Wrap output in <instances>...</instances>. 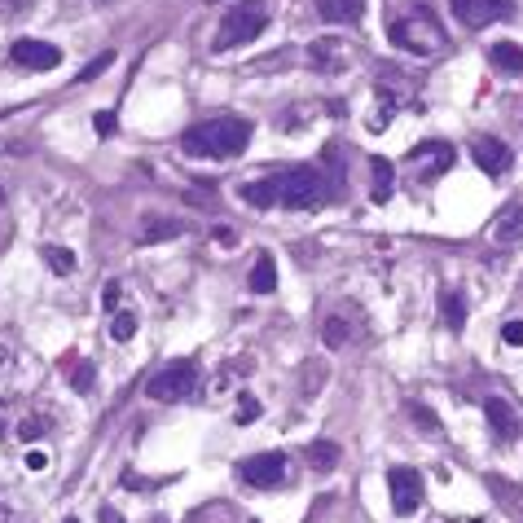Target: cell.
Here are the masks:
<instances>
[{"label": "cell", "instance_id": "obj_20", "mask_svg": "<svg viewBox=\"0 0 523 523\" xmlns=\"http://www.w3.org/2000/svg\"><path fill=\"white\" fill-rule=\"evenodd\" d=\"M62 374H70V388L79 396L93 392V383H98V374H93V365L89 360H75V357H62Z\"/></svg>", "mask_w": 523, "mask_h": 523}, {"label": "cell", "instance_id": "obj_33", "mask_svg": "<svg viewBox=\"0 0 523 523\" xmlns=\"http://www.w3.org/2000/svg\"><path fill=\"white\" fill-rule=\"evenodd\" d=\"M101 308H106V313H115V308H119V282H110V286H106V294H101Z\"/></svg>", "mask_w": 523, "mask_h": 523}, {"label": "cell", "instance_id": "obj_17", "mask_svg": "<svg viewBox=\"0 0 523 523\" xmlns=\"http://www.w3.org/2000/svg\"><path fill=\"white\" fill-rule=\"evenodd\" d=\"M339 458H343V453H339L334 440H313V444H308V466H313L317 475H330V471L339 466Z\"/></svg>", "mask_w": 523, "mask_h": 523}, {"label": "cell", "instance_id": "obj_8", "mask_svg": "<svg viewBox=\"0 0 523 523\" xmlns=\"http://www.w3.org/2000/svg\"><path fill=\"white\" fill-rule=\"evenodd\" d=\"M388 492H392V510L396 515H418L423 506V475L414 466H392L388 471Z\"/></svg>", "mask_w": 523, "mask_h": 523}, {"label": "cell", "instance_id": "obj_14", "mask_svg": "<svg viewBox=\"0 0 523 523\" xmlns=\"http://www.w3.org/2000/svg\"><path fill=\"white\" fill-rule=\"evenodd\" d=\"M492 242H497V247H515V242H523V202H510V207L497 211V220H492Z\"/></svg>", "mask_w": 523, "mask_h": 523}, {"label": "cell", "instance_id": "obj_35", "mask_svg": "<svg viewBox=\"0 0 523 523\" xmlns=\"http://www.w3.org/2000/svg\"><path fill=\"white\" fill-rule=\"evenodd\" d=\"M49 466V453H40V449H27V471H44Z\"/></svg>", "mask_w": 523, "mask_h": 523}, {"label": "cell", "instance_id": "obj_10", "mask_svg": "<svg viewBox=\"0 0 523 523\" xmlns=\"http://www.w3.org/2000/svg\"><path fill=\"white\" fill-rule=\"evenodd\" d=\"M9 58H14V66H23V70H58V66H62V49L49 44V40H14Z\"/></svg>", "mask_w": 523, "mask_h": 523}, {"label": "cell", "instance_id": "obj_13", "mask_svg": "<svg viewBox=\"0 0 523 523\" xmlns=\"http://www.w3.org/2000/svg\"><path fill=\"white\" fill-rule=\"evenodd\" d=\"M484 418H489L492 435H497V444H515L519 440V414H515V405L510 400H501V396H489L484 400Z\"/></svg>", "mask_w": 523, "mask_h": 523}, {"label": "cell", "instance_id": "obj_23", "mask_svg": "<svg viewBox=\"0 0 523 523\" xmlns=\"http://www.w3.org/2000/svg\"><path fill=\"white\" fill-rule=\"evenodd\" d=\"M409 423L423 426L426 435H440V418L431 414V405H423V400H414V405H409Z\"/></svg>", "mask_w": 523, "mask_h": 523}, {"label": "cell", "instance_id": "obj_27", "mask_svg": "<svg viewBox=\"0 0 523 523\" xmlns=\"http://www.w3.org/2000/svg\"><path fill=\"white\" fill-rule=\"evenodd\" d=\"M322 339H326V348H343V343H348V326H343V317H330L326 330H322Z\"/></svg>", "mask_w": 523, "mask_h": 523}, {"label": "cell", "instance_id": "obj_37", "mask_svg": "<svg viewBox=\"0 0 523 523\" xmlns=\"http://www.w3.org/2000/svg\"><path fill=\"white\" fill-rule=\"evenodd\" d=\"M23 5H27V0H0V18H5V14H18Z\"/></svg>", "mask_w": 523, "mask_h": 523}, {"label": "cell", "instance_id": "obj_12", "mask_svg": "<svg viewBox=\"0 0 523 523\" xmlns=\"http://www.w3.org/2000/svg\"><path fill=\"white\" fill-rule=\"evenodd\" d=\"M348 62H352V49L343 40H334V35L308 44V66L322 70V75H339V70H348Z\"/></svg>", "mask_w": 523, "mask_h": 523}, {"label": "cell", "instance_id": "obj_9", "mask_svg": "<svg viewBox=\"0 0 523 523\" xmlns=\"http://www.w3.org/2000/svg\"><path fill=\"white\" fill-rule=\"evenodd\" d=\"M449 5H453V18H458L462 27H471V32L510 18V9H515L510 0H449Z\"/></svg>", "mask_w": 523, "mask_h": 523}, {"label": "cell", "instance_id": "obj_18", "mask_svg": "<svg viewBox=\"0 0 523 523\" xmlns=\"http://www.w3.org/2000/svg\"><path fill=\"white\" fill-rule=\"evenodd\" d=\"M247 286H251L256 294H273V291H277V264H273V256H260V260H256L251 277H247Z\"/></svg>", "mask_w": 523, "mask_h": 523}, {"label": "cell", "instance_id": "obj_6", "mask_svg": "<svg viewBox=\"0 0 523 523\" xmlns=\"http://www.w3.org/2000/svg\"><path fill=\"white\" fill-rule=\"evenodd\" d=\"M238 480L251 489H282L286 484V453H256L238 462Z\"/></svg>", "mask_w": 523, "mask_h": 523}, {"label": "cell", "instance_id": "obj_34", "mask_svg": "<svg viewBox=\"0 0 523 523\" xmlns=\"http://www.w3.org/2000/svg\"><path fill=\"white\" fill-rule=\"evenodd\" d=\"M119 484H124L128 492H141V489H145V480H141L136 471H124V475H119Z\"/></svg>", "mask_w": 523, "mask_h": 523}, {"label": "cell", "instance_id": "obj_21", "mask_svg": "<svg viewBox=\"0 0 523 523\" xmlns=\"http://www.w3.org/2000/svg\"><path fill=\"white\" fill-rule=\"evenodd\" d=\"M440 317H444V326L458 334V330L466 326V299H462L458 291H444L440 294Z\"/></svg>", "mask_w": 523, "mask_h": 523}, {"label": "cell", "instance_id": "obj_3", "mask_svg": "<svg viewBox=\"0 0 523 523\" xmlns=\"http://www.w3.org/2000/svg\"><path fill=\"white\" fill-rule=\"evenodd\" d=\"M268 27V9H264V0H242V5H233L229 14L220 18V32L211 40V49L216 53H229V49H242V44H251L256 35H264Z\"/></svg>", "mask_w": 523, "mask_h": 523}, {"label": "cell", "instance_id": "obj_26", "mask_svg": "<svg viewBox=\"0 0 523 523\" xmlns=\"http://www.w3.org/2000/svg\"><path fill=\"white\" fill-rule=\"evenodd\" d=\"M110 334H115V343H128L132 334H136V313H115V322H110Z\"/></svg>", "mask_w": 523, "mask_h": 523}, {"label": "cell", "instance_id": "obj_7", "mask_svg": "<svg viewBox=\"0 0 523 523\" xmlns=\"http://www.w3.org/2000/svg\"><path fill=\"white\" fill-rule=\"evenodd\" d=\"M409 167H414V181H418V185H431V181H440V176L453 167V145L423 141V145L409 150Z\"/></svg>", "mask_w": 523, "mask_h": 523}, {"label": "cell", "instance_id": "obj_31", "mask_svg": "<svg viewBox=\"0 0 523 523\" xmlns=\"http://www.w3.org/2000/svg\"><path fill=\"white\" fill-rule=\"evenodd\" d=\"M93 132H98V136H110V132H115V110H98V115H93Z\"/></svg>", "mask_w": 523, "mask_h": 523}, {"label": "cell", "instance_id": "obj_4", "mask_svg": "<svg viewBox=\"0 0 523 523\" xmlns=\"http://www.w3.org/2000/svg\"><path fill=\"white\" fill-rule=\"evenodd\" d=\"M392 44L396 49H409V53H435L444 44V27L431 18V9H418L414 18H400L392 27Z\"/></svg>", "mask_w": 523, "mask_h": 523}, {"label": "cell", "instance_id": "obj_28", "mask_svg": "<svg viewBox=\"0 0 523 523\" xmlns=\"http://www.w3.org/2000/svg\"><path fill=\"white\" fill-rule=\"evenodd\" d=\"M110 66H115V53H101V58H93V62L84 66V70H79V84H89V79H98L101 70H110Z\"/></svg>", "mask_w": 523, "mask_h": 523}, {"label": "cell", "instance_id": "obj_29", "mask_svg": "<svg viewBox=\"0 0 523 523\" xmlns=\"http://www.w3.org/2000/svg\"><path fill=\"white\" fill-rule=\"evenodd\" d=\"M304 369H308V374H304V392H317V388L326 383V365H322V360H308Z\"/></svg>", "mask_w": 523, "mask_h": 523}, {"label": "cell", "instance_id": "obj_39", "mask_svg": "<svg viewBox=\"0 0 523 523\" xmlns=\"http://www.w3.org/2000/svg\"><path fill=\"white\" fill-rule=\"evenodd\" d=\"M0 202H5V190H0Z\"/></svg>", "mask_w": 523, "mask_h": 523}, {"label": "cell", "instance_id": "obj_22", "mask_svg": "<svg viewBox=\"0 0 523 523\" xmlns=\"http://www.w3.org/2000/svg\"><path fill=\"white\" fill-rule=\"evenodd\" d=\"M181 233H185L181 220H150V225L141 229V242L150 247V242H167V238H181Z\"/></svg>", "mask_w": 523, "mask_h": 523}, {"label": "cell", "instance_id": "obj_5", "mask_svg": "<svg viewBox=\"0 0 523 523\" xmlns=\"http://www.w3.org/2000/svg\"><path fill=\"white\" fill-rule=\"evenodd\" d=\"M194 388H198V365L190 357H181V360H167L163 369L150 378L145 392L154 400H185V396H194Z\"/></svg>", "mask_w": 523, "mask_h": 523}, {"label": "cell", "instance_id": "obj_24", "mask_svg": "<svg viewBox=\"0 0 523 523\" xmlns=\"http://www.w3.org/2000/svg\"><path fill=\"white\" fill-rule=\"evenodd\" d=\"M44 260H49V268H53L58 277L75 273V251H66V247H44Z\"/></svg>", "mask_w": 523, "mask_h": 523}, {"label": "cell", "instance_id": "obj_2", "mask_svg": "<svg viewBox=\"0 0 523 523\" xmlns=\"http://www.w3.org/2000/svg\"><path fill=\"white\" fill-rule=\"evenodd\" d=\"M251 132H256L251 119L220 115V119L190 124L185 136H181V145H185V154H194V159H238V154L251 145Z\"/></svg>", "mask_w": 523, "mask_h": 523}, {"label": "cell", "instance_id": "obj_15", "mask_svg": "<svg viewBox=\"0 0 523 523\" xmlns=\"http://www.w3.org/2000/svg\"><path fill=\"white\" fill-rule=\"evenodd\" d=\"M317 18H326V23H360L365 18V0H317Z\"/></svg>", "mask_w": 523, "mask_h": 523}, {"label": "cell", "instance_id": "obj_32", "mask_svg": "<svg viewBox=\"0 0 523 523\" xmlns=\"http://www.w3.org/2000/svg\"><path fill=\"white\" fill-rule=\"evenodd\" d=\"M44 426H49V423H44V418H27V423L18 426V435H23V440H35V435H40Z\"/></svg>", "mask_w": 523, "mask_h": 523}, {"label": "cell", "instance_id": "obj_11", "mask_svg": "<svg viewBox=\"0 0 523 523\" xmlns=\"http://www.w3.org/2000/svg\"><path fill=\"white\" fill-rule=\"evenodd\" d=\"M471 159H475V167H480L484 176H506V172L515 167L510 145L497 141V136H475V141H471Z\"/></svg>", "mask_w": 523, "mask_h": 523}, {"label": "cell", "instance_id": "obj_16", "mask_svg": "<svg viewBox=\"0 0 523 523\" xmlns=\"http://www.w3.org/2000/svg\"><path fill=\"white\" fill-rule=\"evenodd\" d=\"M489 62H492V70H501V75H523V49L510 44V40H497L489 49Z\"/></svg>", "mask_w": 523, "mask_h": 523}, {"label": "cell", "instance_id": "obj_25", "mask_svg": "<svg viewBox=\"0 0 523 523\" xmlns=\"http://www.w3.org/2000/svg\"><path fill=\"white\" fill-rule=\"evenodd\" d=\"M264 414V405L256 400V396H238V409H233V423L238 426H251L256 418Z\"/></svg>", "mask_w": 523, "mask_h": 523}, {"label": "cell", "instance_id": "obj_30", "mask_svg": "<svg viewBox=\"0 0 523 523\" xmlns=\"http://www.w3.org/2000/svg\"><path fill=\"white\" fill-rule=\"evenodd\" d=\"M501 343L506 348H523V322H506L501 326Z\"/></svg>", "mask_w": 523, "mask_h": 523}, {"label": "cell", "instance_id": "obj_38", "mask_svg": "<svg viewBox=\"0 0 523 523\" xmlns=\"http://www.w3.org/2000/svg\"><path fill=\"white\" fill-rule=\"evenodd\" d=\"M62 523H79V519H62Z\"/></svg>", "mask_w": 523, "mask_h": 523}, {"label": "cell", "instance_id": "obj_19", "mask_svg": "<svg viewBox=\"0 0 523 523\" xmlns=\"http://www.w3.org/2000/svg\"><path fill=\"white\" fill-rule=\"evenodd\" d=\"M369 172H374V190H369V198L383 207L388 198H392V181H396V167L388 163V159H369Z\"/></svg>", "mask_w": 523, "mask_h": 523}, {"label": "cell", "instance_id": "obj_40", "mask_svg": "<svg viewBox=\"0 0 523 523\" xmlns=\"http://www.w3.org/2000/svg\"><path fill=\"white\" fill-rule=\"evenodd\" d=\"M98 5H101V0H98Z\"/></svg>", "mask_w": 523, "mask_h": 523}, {"label": "cell", "instance_id": "obj_1", "mask_svg": "<svg viewBox=\"0 0 523 523\" xmlns=\"http://www.w3.org/2000/svg\"><path fill=\"white\" fill-rule=\"evenodd\" d=\"M242 202L251 207H286V211H317L330 202V181L317 167H286V172H273L264 181L242 185Z\"/></svg>", "mask_w": 523, "mask_h": 523}, {"label": "cell", "instance_id": "obj_36", "mask_svg": "<svg viewBox=\"0 0 523 523\" xmlns=\"http://www.w3.org/2000/svg\"><path fill=\"white\" fill-rule=\"evenodd\" d=\"M101 523H124V515L115 506H101Z\"/></svg>", "mask_w": 523, "mask_h": 523}]
</instances>
